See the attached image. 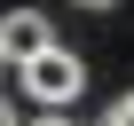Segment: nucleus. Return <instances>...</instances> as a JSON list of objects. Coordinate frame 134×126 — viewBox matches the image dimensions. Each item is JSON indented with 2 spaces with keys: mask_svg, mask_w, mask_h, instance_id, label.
<instances>
[{
  "mask_svg": "<svg viewBox=\"0 0 134 126\" xmlns=\"http://www.w3.org/2000/svg\"><path fill=\"white\" fill-rule=\"evenodd\" d=\"M24 126H71V118H63V110H40V118H24Z\"/></svg>",
  "mask_w": 134,
  "mask_h": 126,
  "instance_id": "obj_5",
  "label": "nucleus"
},
{
  "mask_svg": "<svg viewBox=\"0 0 134 126\" xmlns=\"http://www.w3.org/2000/svg\"><path fill=\"white\" fill-rule=\"evenodd\" d=\"M79 87H87V63L63 47V39L24 63V102H47V110H55V102H79Z\"/></svg>",
  "mask_w": 134,
  "mask_h": 126,
  "instance_id": "obj_1",
  "label": "nucleus"
},
{
  "mask_svg": "<svg viewBox=\"0 0 134 126\" xmlns=\"http://www.w3.org/2000/svg\"><path fill=\"white\" fill-rule=\"evenodd\" d=\"M0 71H8V55H0Z\"/></svg>",
  "mask_w": 134,
  "mask_h": 126,
  "instance_id": "obj_7",
  "label": "nucleus"
},
{
  "mask_svg": "<svg viewBox=\"0 0 134 126\" xmlns=\"http://www.w3.org/2000/svg\"><path fill=\"white\" fill-rule=\"evenodd\" d=\"M0 126H24V110H16V102H8V95H0Z\"/></svg>",
  "mask_w": 134,
  "mask_h": 126,
  "instance_id": "obj_4",
  "label": "nucleus"
},
{
  "mask_svg": "<svg viewBox=\"0 0 134 126\" xmlns=\"http://www.w3.org/2000/svg\"><path fill=\"white\" fill-rule=\"evenodd\" d=\"M40 47H55V24H47L40 8H8V16H0V55H8L16 71H24Z\"/></svg>",
  "mask_w": 134,
  "mask_h": 126,
  "instance_id": "obj_2",
  "label": "nucleus"
},
{
  "mask_svg": "<svg viewBox=\"0 0 134 126\" xmlns=\"http://www.w3.org/2000/svg\"><path fill=\"white\" fill-rule=\"evenodd\" d=\"M103 126H134V87H126V95H118V102L103 110Z\"/></svg>",
  "mask_w": 134,
  "mask_h": 126,
  "instance_id": "obj_3",
  "label": "nucleus"
},
{
  "mask_svg": "<svg viewBox=\"0 0 134 126\" xmlns=\"http://www.w3.org/2000/svg\"><path fill=\"white\" fill-rule=\"evenodd\" d=\"M79 8H118V0H79Z\"/></svg>",
  "mask_w": 134,
  "mask_h": 126,
  "instance_id": "obj_6",
  "label": "nucleus"
}]
</instances>
